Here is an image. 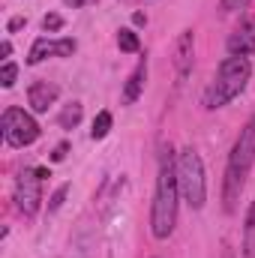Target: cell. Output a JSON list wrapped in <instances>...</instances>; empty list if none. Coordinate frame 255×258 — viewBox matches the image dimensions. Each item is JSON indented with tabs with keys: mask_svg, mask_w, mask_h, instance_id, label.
<instances>
[{
	"mask_svg": "<svg viewBox=\"0 0 255 258\" xmlns=\"http://www.w3.org/2000/svg\"><path fill=\"white\" fill-rule=\"evenodd\" d=\"M15 81H18V66L12 60H3V66H0V84L9 90V87H15Z\"/></svg>",
	"mask_w": 255,
	"mask_h": 258,
	"instance_id": "16",
	"label": "cell"
},
{
	"mask_svg": "<svg viewBox=\"0 0 255 258\" xmlns=\"http://www.w3.org/2000/svg\"><path fill=\"white\" fill-rule=\"evenodd\" d=\"M0 126H3V141H6L9 147H15V150L30 147V144L39 138V123L33 120V114H27V111L18 108V105H9V108L3 111Z\"/></svg>",
	"mask_w": 255,
	"mask_h": 258,
	"instance_id": "5",
	"label": "cell"
},
{
	"mask_svg": "<svg viewBox=\"0 0 255 258\" xmlns=\"http://www.w3.org/2000/svg\"><path fill=\"white\" fill-rule=\"evenodd\" d=\"M57 96H60V87L54 84V81H33L30 87H27V105L36 111V114H45L54 102H57Z\"/></svg>",
	"mask_w": 255,
	"mask_h": 258,
	"instance_id": "10",
	"label": "cell"
},
{
	"mask_svg": "<svg viewBox=\"0 0 255 258\" xmlns=\"http://www.w3.org/2000/svg\"><path fill=\"white\" fill-rule=\"evenodd\" d=\"M42 30H45V33H54V30H63V18H60L57 12H48V15L42 18Z\"/></svg>",
	"mask_w": 255,
	"mask_h": 258,
	"instance_id": "18",
	"label": "cell"
},
{
	"mask_svg": "<svg viewBox=\"0 0 255 258\" xmlns=\"http://www.w3.org/2000/svg\"><path fill=\"white\" fill-rule=\"evenodd\" d=\"M144 84H147V57H141V60H138V66L132 69V75L126 78L123 93H120V102H123V105L138 102V96L144 93Z\"/></svg>",
	"mask_w": 255,
	"mask_h": 258,
	"instance_id": "11",
	"label": "cell"
},
{
	"mask_svg": "<svg viewBox=\"0 0 255 258\" xmlns=\"http://www.w3.org/2000/svg\"><path fill=\"white\" fill-rule=\"evenodd\" d=\"M249 78H252V63H249L246 57H225V60L219 63V69H216L213 81L207 84V90H204V96H201V105H204L207 111L225 108L231 99H237V96L246 90Z\"/></svg>",
	"mask_w": 255,
	"mask_h": 258,
	"instance_id": "3",
	"label": "cell"
},
{
	"mask_svg": "<svg viewBox=\"0 0 255 258\" xmlns=\"http://www.w3.org/2000/svg\"><path fill=\"white\" fill-rule=\"evenodd\" d=\"M180 180H177V153L162 144L159 147V171H156V189L150 204V234L156 240H168L177 225V207H180Z\"/></svg>",
	"mask_w": 255,
	"mask_h": 258,
	"instance_id": "1",
	"label": "cell"
},
{
	"mask_svg": "<svg viewBox=\"0 0 255 258\" xmlns=\"http://www.w3.org/2000/svg\"><path fill=\"white\" fill-rule=\"evenodd\" d=\"M192 63H195V30L186 27L174 39V72H177V84H183L189 78Z\"/></svg>",
	"mask_w": 255,
	"mask_h": 258,
	"instance_id": "8",
	"label": "cell"
},
{
	"mask_svg": "<svg viewBox=\"0 0 255 258\" xmlns=\"http://www.w3.org/2000/svg\"><path fill=\"white\" fill-rule=\"evenodd\" d=\"M177 180L180 195L192 210H201L207 201V177H204V162L195 147H183L177 153Z\"/></svg>",
	"mask_w": 255,
	"mask_h": 258,
	"instance_id": "4",
	"label": "cell"
},
{
	"mask_svg": "<svg viewBox=\"0 0 255 258\" xmlns=\"http://www.w3.org/2000/svg\"><path fill=\"white\" fill-rule=\"evenodd\" d=\"M252 162H255V114L243 123L240 135L231 144L228 162H225V174H222V207H225V213L237 210V201L243 195Z\"/></svg>",
	"mask_w": 255,
	"mask_h": 258,
	"instance_id": "2",
	"label": "cell"
},
{
	"mask_svg": "<svg viewBox=\"0 0 255 258\" xmlns=\"http://www.w3.org/2000/svg\"><path fill=\"white\" fill-rule=\"evenodd\" d=\"M48 177V168H24L15 177V207L24 216H33L42 204V180Z\"/></svg>",
	"mask_w": 255,
	"mask_h": 258,
	"instance_id": "6",
	"label": "cell"
},
{
	"mask_svg": "<svg viewBox=\"0 0 255 258\" xmlns=\"http://www.w3.org/2000/svg\"><path fill=\"white\" fill-rule=\"evenodd\" d=\"M240 249H243V258H255V198H252V204H249V210H246L243 243H240Z\"/></svg>",
	"mask_w": 255,
	"mask_h": 258,
	"instance_id": "12",
	"label": "cell"
},
{
	"mask_svg": "<svg viewBox=\"0 0 255 258\" xmlns=\"http://www.w3.org/2000/svg\"><path fill=\"white\" fill-rule=\"evenodd\" d=\"M0 54H3V57H9V54H12V42H9V39H3V45H0Z\"/></svg>",
	"mask_w": 255,
	"mask_h": 258,
	"instance_id": "22",
	"label": "cell"
},
{
	"mask_svg": "<svg viewBox=\"0 0 255 258\" xmlns=\"http://www.w3.org/2000/svg\"><path fill=\"white\" fill-rule=\"evenodd\" d=\"M111 123H114V117H111V111H99L96 117H93V126H90V138L93 141H102L108 132H111Z\"/></svg>",
	"mask_w": 255,
	"mask_h": 258,
	"instance_id": "15",
	"label": "cell"
},
{
	"mask_svg": "<svg viewBox=\"0 0 255 258\" xmlns=\"http://www.w3.org/2000/svg\"><path fill=\"white\" fill-rule=\"evenodd\" d=\"M117 48L126 51V54H138L141 51V39H138V33L132 27H120L117 30Z\"/></svg>",
	"mask_w": 255,
	"mask_h": 258,
	"instance_id": "14",
	"label": "cell"
},
{
	"mask_svg": "<svg viewBox=\"0 0 255 258\" xmlns=\"http://www.w3.org/2000/svg\"><path fill=\"white\" fill-rule=\"evenodd\" d=\"M66 150H69V144H57V147H54V153H51V162H63Z\"/></svg>",
	"mask_w": 255,
	"mask_h": 258,
	"instance_id": "20",
	"label": "cell"
},
{
	"mask_svg": "<svg viewBox=\"0 0 255 258\" xmlns=\"http://www.w3.org/2000/svg\"><path fill=\"white\" fill-rule=\"evenodd\" d=\"M66 195H69V183H63V186H57V189H54V195L48 198V207H45V210H48V213H57V210L63 207Z\"/></svg>",
	"mask_w": 255,
	"mask_h": 258,
	"instance_id": "17",
	"label": "cell"
},
{
	"mask_svg": "<svg viewBox=\"0 0 255 258\" xmlns=\"http://www.w3.org/2000/svg\"><path fill=\"white\" fill-rule=\"evenodd\" d=\"M228 57H249L255 54V18H243L225 39Z\"/></svg>",
	"mask_w": 255,
	"mask_h": 258,
	"instance_id": "9",
	"label": "cell"
},
{
	"mask_svg": "<svg viewBox=\"0 0 255 258\" xmlns=\"http://www.w3.org/2000/svg\"><path fill=\"white\" fill-rule=\"evenodd\" d=\"M63 3H66V6H72V9H81L87 0H63Z\"/></svg>",
	"mask_w": 255,
	"mask_h": 258,
	"instance_id": "24",
	"label": "cell"
},
{
	"mask_svg": "<svg viewBox=\"0 0 255 258\" xmlns=\"http://www.w3.org/2000/svg\"><path fill=\"white\" fill-rule=\"evenodd\" d=\"M24 27V18H12L9 24H6V33H15V30H21Z\"/></svg>",
	"mask_w": 255,
	"mask_h": 258,
	"instance_id": "21",
	"label": "cell"
},
{
	"mask_svg": "<svg viewBox=\"0 0 255 258\" xmlns=\"http://www.w3.org/2000/svg\"><path fill=\"white\" fill-rule=\"evenodd\" d=\"M81 117H84V105H81V102H69V105H63V111L57 114V126L75 129L81 123Z\"/></svg>",
	"mask_w": 255,
	"mask_h": 258,
	"instance_id": "13",
	"label": "cell"
},
{
	"mask_svg": "<svg viewBox=\"0 0 255 258\" xmlns=\"http://www.w3.org/2000/svg\"><path fill=\"white\" fill-rule=\"evenodd\" d=\"M78 51V42L72 36H60V39H48V36H39L33 45H30V54H27V63L36 66L42 63L45 57H72Z\"/></svg>",
	"mask_w": 255,
	"mask_h": 258,
	"instance_id": "7",
	"label": "cell"
},
{
	"mask_svg": "<svg viewBox=\"0 0 255 258\" xmlns=\"http://www.w3.org/2000/svg\"><path fill=\"white\" fill-rule=\"evenodd\" d=\"M243 6H249V0H219V9L222 12H237Z\"/></svg>",
	"mask_w": 255,
	"mask_h": 258,
	"instance_id": "19",
	"label": "cell"
},
{
	"mask_svg": "<svg viewBox=\"0 0 255 258\" xmlns=\"http://www.w3.org/2000/svg\"><path fill=\"white\" fill-rule=\"evenodd\" d=\"M132 21L141 27V24H147V15H144V12H135V15H132Z\"/></svg>",
	"mask_w": 255,
	"mask_h": 258,
	"instance_id": "23",
	"label": "cell"
}]
</instances>
